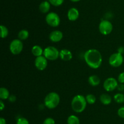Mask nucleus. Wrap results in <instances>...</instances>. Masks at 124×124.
Masks as SVG:
<instances>
[{
    "label": "nucleus",
    "instance_id": "f257e3e1",
    "mask_svg": "<svg viewBox=\"0 0 124 124\" xmlns=\"http://www.w3.org/2000/svg\"><path fill=\"white\" fill-rule=\"evenodd\" d=\"M84 58L86 64L90 68L97 69L102 63V55L100 51L96 49H90L85 52Z\"/></svg>",
    "mask_w": 124,
    "mask_h": 124
},
{
    "label": "nucleus",
    "instance_id": "f03ea898",
    "mask_svg": "<svg viewBox=\"0 0 124 124\" xmlns=\"http://www.w3.org/2000/svg\"><path fill=\"white\" fill-rule=\"evenodd\" d=\"M87 102L85 97L81 94H77L73 97L71 102V107L74 112L81 113L86 109Z\"/></svg>",
    "mask_w": 124,
    "mask_h": 124
},
{
    "label": "nucleus",
    "instance_id": "7ed1b4c3",
    "mask_svg": "<svg viewBox=\"0 0 124 124\" xmlns=\"http://www.w3.org/2000/svg\"><path fill=\"white\" fill-rule=\"evenodd\" d=\"M59 95L56 92H50L46 95L44 100V105L46 108L53 109L56 108L60 103Z\"/></svg>",
    "mask_w": 124,
    "mask_h": 124
},
{
    "label": "nucleus",
    "instance_id": "20e7f679",
    "mask_svg": "<svg viewBox=\"0 0 124 124\" xmlns=\"http://www.w3.org/2000/svg\"><path fill=\"white\" fill-rule=\"evenodd\" d=\"M59 52L60 51L56 47L54 46H49L44 49L43 55L48 60L54 61L59 58Z\"/></svg>",
    "mask_w": 124,
    "mask_h": 124
},
{
    "label": "nucleus",
    "instance_id": "39448f33",
    "mask_svg": "<svg viewBox=\"0 0 124 124\" xmlns=\"http://www.w3.org/2000/svg\"><path fill=\"white\" fill-rule=\"evenodd\" d=\"M46 22L50 27H57L61 23L60 17L56 12H49L46 17Z\"/></svg>",
    "mask_w": 124,
    "mask_h": 124
},
{
    "label": "nucleus",
    "instance_id": "423d86ee",
    "mask_svg": "<svg viewBox=\"0 0 124 124\" xmlns=\"http://www.w3.org/2000/svg\"><path fill=\"white\" fill-rule=\"evenodd\" d=\"M24 48L23 41L19 38L14 39L11 41L9 45V49L11 53L13 55H18L21 53Z\"/></svg>",
    "mask_w": 124,
    "mask_h": 124
},
{
    "label": "nucleus",
    "instance_id": "0eeeda50",
    "mask_svg": "<svg viewBox=\"0 0 124 124\" xmlns=\"http://www.w3.org/2000/svg\"><path fill=\"white\" fill-rule=\"evenodd\" d=\"M124 57L123 55L118 52L112 53L108 59V63L113 68L120 67L124 63Z\"/></svg>",
    "mask_w": 124,
    "mask_h": 124
},
{
    "label": "nucleus",
    "instance_id": "6e6552de",
    "mask_svg": "<svg viewBox=\"0 0 124 124\" xmlns=\"http://www.w3.org/2000/svg\"><path fill=\"white\" fill-rule=\"evenodd\" d=\"M113 29L112 23L108 19H103L99 24V30L103 35H108L111 34Z\"/></svg>",
    "mask_w": 124,
    "mask_h": 124
},
{
    "label": "nucleus",
    "instance_id": "1a4fd4ad",
    "mask_svg": "<svg viewBox=\"0 0 124 124\" xmlns=\"http://www.w3.org/2000/svg\"><path fill=\"white\" fill-rule=\"evenodd\" d=\"M118 81L114 77H108L105 79L103 83L104 89L107 92H111L117 89L118 86Z\"/></svg>",
    "mask_w": 124,
    "mask_h": 124
},
{
    "label": "nucleus",
    "instance_id": "9d476101",
    "mask_svg": "<svg viewBox=\"0 0 124 124\" xmlns=\"http://www.w3.org/2000/svg\"><path fill=\"white\" fill-rule=\"evenodd\" d=\"M48 65V60L44 55L36 57L35 60V66L39 71L45 70Z\"/></svg>",
    "mask_w": 124,
    "mask_h": 124
},
{
    "label": "nucleus",
    "instance_id": "9b49d317",
    "mask_svg": "<svg viewBox=\"0 0 124 124\" xmlns=\"http://www.w3.org/2000/svg\"><path fill=\"white\" fill-rule=\"evenodd\" d=\"M63 33L61 30H54L51 32L49 34V39L52 42L58 43L63 38Z\"/></svg>",
    "mask_w": 124,
    "mask_h": 124
},
{
    "label": "nucleus",
    "instance_id": "f8f14e48",
    "mask_svg": "<svg viewBox=\"0 0 124 124\" xmlns=\"http://www.w3.org/2000/svg\"><path fill=\"white\" fill-rule=\"evenodd\" d=\"M79 17V12L76 7H71L67 12V18L70 21H75Z\"/></svg>",
    "mask_w": 124,
    "mask_h": 124
},
{
    "label": "nucleus",
    "instance_id": "ddd939ff",
    "mask_svg": "<svg viewBox=\"0 0 124 124\" xmlns=\"http://www.w3.org/2000/svg\"><path fill=\"white\" fill-rule=\"evenodd\" d=\"M59 58L65 62L70 61L73 58V53L70 50L67 49H63L61 50L59 52Z\"/></svg>",
    "mask_w": 124,
    "mask_h": 124
},
{
    "label": "nucleus",
    "instance_id": "4468645a",
    "mask_svg": "<svg viewBox=\"0 0 124 124\" xmlns=\"http://www.w3.org/2000/svg\"><path fill=\"white\" fill-rule=\"evenodd\" d=\"M51 4L48 1H44L40 3L39 10L42 13H48L50 10Z\"/></svg>",
    "mask_w": 124,
    "mask_h": 124
},
{
    "label": "nucleus",
    "instance_id": "2eb2a0df",
    "mask_svg": "<svg viewBox=\"0 0 124 124\" xmlns=\"http://www.w3.org/2000/svg\"><path fill=\"white\" fill-rule=\"evenodd\" d=\"M101 103H102L104 105H108L112 102V98L109 94L106 93H104L101 94L99 97Z\"/></svg>",
    "mask_w": 124,
    "mask_h": 124
},
{
    "label": "nucleus",
    "instance_id": "dca6fc26",
    "mask_svg": "<svg viewBox=\"0 0 124 124\" xmlns=\"http://www.w3.org/2000/svg\"><path fill=\"white\" fill-rule=\"evenodd\" d=\"M31 51V53L36 57L43 55L44 49L41 46H39V45H35V46H33Z\"/></svg>",
    "mask_w": 124,
    "mask_h": 124
},
{
    "label": "nucleus",
    "instance_id": "f3484780",
    "mask_svg": "<svg viewBox=\"0 0 124 124\" xmlns=\"http://www.w3.org/2000/svg\"><path fill=\"white\" fill-rule=\"evenodd\" d=\"M88 81L91 86H97L100 84L101 79L98 75H92L88 77Z\"/></svg>",
    "mask_w": 124,
    "mask_h": 124
},
{
    "label": "nucleus",
    "instance_id": "a211bd4d",
    "mask_svg": "<svg viewBox=\"0 0 124 124\" xmlns=\"http://www.w3.org/2000/svg\"><path fill=\"white\" fill-rule=\"evenodd\" d=\"M9 91L4 87H1L0 88V98L1 100H7L10 97Z\"/></svg>",
    "mask_w": 124,
    "mask_h": 124
},
{
    "label": "nucleus",
    "instance_id": "6ab92c4d",
    "mask_svg": "<svg viewBox=\"0 0 124 124\" xmlns=\"http://www.w3.org/2000/svg\"><path fill=\"white\" fill-rule=\"evenodd\" d=\"M29 32L26 29H22L18 32V38L21 41L25 40L29 38Z\"/></svg>",
    "mask_w": 124,
    "mask_h": 124
},
{
    "label": "nucleus",
    "instance_id": "aec40b11",
    "mask_svg": "<svg viewBox=\"0 0 124 124\" xmlns=\"http://www.w3.org/2000/svg\"><path fill=\"white\" fill-rule=\"evenodd\" d=\"M67 124H80V120L76 115H70L68 117L67 120Z\"/></svg>",
    "mask_w": 124,
    "mask_h": 124
},
{
    "label": "nucleus",
    "instance_id": "412c9836",
    "mask_svg": "<svg viewBox=\"0 0 124 124\" xmlns=\"http://www.w3.org/2000/svg\"><path fill=\"white\" fill-rule=\"evenodd\" d=\"M114 100L117 103H124V94L121 92H118L115 94L113 97Z\"/></svg>",
    "mask_w": 124,
    "mask_h": 124
},
{
    "label": "nucleus",
    "instance_id": "4be33fe9",
    "mask_svg": "<svg viewBox=\"0 0 124 124\" xmlns=\"http://www.w3.org/2000/svg\"><path fill=\"white\" fill-rule=\"evenodd\" d=\"M86 100H87V103L90 105H93L95 103L96 101V97L94 94H88L85 96Z\"/></svg>",
    "mask_w": 124,
    "mask_h": 124
},
{
    "label": "nucleus",
    "instance_id": "5701e85b",
    "mask_svg": "<svg viewBox=\"0 0 124 124\" xmlns=\"http://www.w3.org/2000/svg\"><path fill=\"white\" fill-rule=\"evenodd\" d=\"M1 36L2 38H6L8 35V29L6 26L4 25H1Z\"/></svg>",
    "mask_w": 124,
    "mask_h": 124
},
{
    "label": "nucleus",
    "instance_id": "b1692460",
    "mask_svg": "<svg viewBox=\"0 0 124 124\" xmlns=\"http://www.w3.org/2000/svg\"><path fill=\"white\" fill-rule=\"evenodd\" d=\"M51 5L54 7H59L61 6L64 2V0H48Z\"/></svg>",
    "mask_w": 124,
    "mask_h": 124
},
{
    "label": "nucleus",
    "instance_id": "393cba45",
    "mask_svg": "<svg viewBox=\"0 0 124 124\" xmlns=\"http://www.w3.org/2000/svg\"><path fill=\"white\" fill-rule=\"evenodd\" d=\"M16 124H30L29 122L26 118L23 117H20L17 119Z\"/></svg>",
    "mask_w": 124,
    "mask_h": 124
},
{
    "label": "nucleus",
    "instance_id": "a878e982",
    "mask_svg": "<svg viewBox=\"0 0 124 124\" xmlns=\"http://www.w3.org/2000/svg\"><path fill=\"white\" fill-rule=\"evenodd\" d=\"M42 124H55V120L52 117H47L44 120Z\"/></svg>",
    "mask_w": 124,
    "mask_h": 124
},
{
    "label": "nucleus",
    "instance_id": "bb28decb",
    "mask_svg": "<svg viewBox=\"0 0 124 124\" xmlns=\"http://www.w3.org/2000/svg\"><path fill=\"white\" fill-rule=\"evenodd\" d=\"M117 115L121 118L124 119V106L120 107L117 110Z\"/></svg>",
    "mask_w": 124,
    "mask_h": 124
},
{
    "label": "nucleus",
    "instance_id": "cd10ccee",
    "mask_svg": "<svg viewBox=\"0 0 124 124\" xmlns=\"http://www.w3.org/2000/svg\"><path fill=\"white\" fill-rule=\"evenodd\" d=\"M117 81L120 83L124 84V72L120 73L117 77Z\"/></svg>",
    "mask_w": 124,
    "mask_h": 124
},
{
    "label": "nucleus",
    "instance_id": "c85d7f7f",
    "mask_svg": "<svg viewBox=\"0 0 124 124\" xmlns=\"http://www.w3.org/2000/svg\"><path fill=\"white\" fill-rule=\"evenodd\" d=\"M8 100L10 102L14 103V102H15L16 100V97L15 95H10V97H8Z\"/></svg>",
    "mask_w": 124,
    "mask_h": 124
},
{
    "label": "nucleus",
    "instance_id": "c756f323",
    "mask_svg": "<svg viewBox=\"0 0 124 124\" xmlns=\"http://www.w3.org/2000/svg\"><path fill=\"white\" fill-rule=\"evenodd\" d=\"M117 90L119 91H124V84L120 83L118 85V86L117 88Z\"/></svg>",
    "mask_w": 124,
    "mask_h": 124
},
{
    "label": "nucleus",
    "instance_id": "7c9ffc66",
    "mask_svg": "<svg viewBox=\"0 0 124 124\" xmlns=\"http://www.w3.org/2000/svg\"><path fill=\"white\" fill-rule=\"evenodd\" d=\"M117 52L123 55L124 53V46H120L117 49Z\"/></svg>",
    "mask_w": 124,
    "mask_h": 124
},
{
    "label": "nucleus",
    "instance_id": "2f4dec72",
    "mask_svg": "<svg viewBox=\"0 0 124 124\" xmlns=\"http://www.w3.org/2000/svg\"><path fill=\"white\" fill-rule=\"evenodd\" d=\"M5 108V103H4L2 100H0V109L1 111H2Z\"/></svg>",
    "mask_w": 124,
    "mask_h": 124
},
{
    "label": "nucleus",
    "instance_id": "473e14b6",
    "mask_svg": "<svg viewBox=\"0 0 124 124\" xmlns=\"http://www.w3.org/2000/svg\"><path fill=\"white\" fill-rule=\"evenodd\" d=\"M0 124H6V120L4 117L0 118Z\"/></svg>",
    "mask_w": 124,
    "mask_h": 124
},
{
    "label": "nucleus",
    "instance_id": "72a5a7b5",
    "mask_svg": "<svg viewBox=\"0 0 124 124\" xmlns=\"http://www.w3.org/2000/svg\"><path fill=\"white\" fill-rule=\"evenodd\" d=\"M70 1L73 2H79V1H80L81 0H70Z\"/></svg>",
    "mask_w": 124,
    "mask_h": 124
},
{
    "label": "nucleus",
    "instance_id": "f704fd0d",
    "mask_svg": "<svg viewBox=\"0 0 124 124\" xmlns=\"http://www.w3.org/2000/svg\"></svg>",
    "mask_w": 124,
    "mask_h": 124
}]
</instances>
